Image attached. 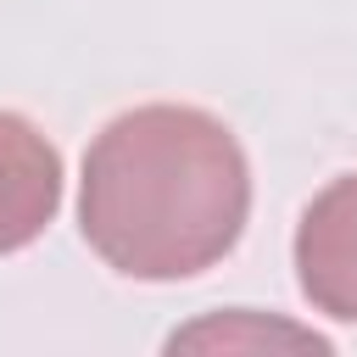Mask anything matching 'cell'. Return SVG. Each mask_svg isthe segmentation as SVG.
Segmentation results:
<instances>
[{"mask_svg":"<svg viewBox=\"0 0 357 357\" xmlns=\"http://www.w3.org/2000/svg\"><path fill=\"white\" fill-rule=\"evenodd\" d=\"M245 218V151L201 106H134L84 151L78 229L123 279H190L234 251Z\"/></svg>","mask_w":357,"mask_h":357,"instance_id":"cell-1","label":"cell"},{"mask_svg":"<svg viewBox=\"0 0 357 357\" xmlns=\"http://www.w3.org/2000/svg\"><path fill=\"white\" fill-rule=\"evenodd\" d=\"M296 284L312 312L357 324V173L312 195L296 223Z\"/></svg>","mask_w":357,"mask_h":357,"instance_id":"cell-2","label":"cell"},{"mask_svg":"<svg viewBox=\"0 0 357 357\" xmlns=\"http://www.w3.org/2000/svg\"><path fill=\"white\" fill-rule=\"evenodd\" d=\"M61 206V151L17 112H0V257L33 245Z\"/></svg>","mask_w":357,"mask_h":357,"instance_id":"cell-3","label":"cell"}]
</instances>
